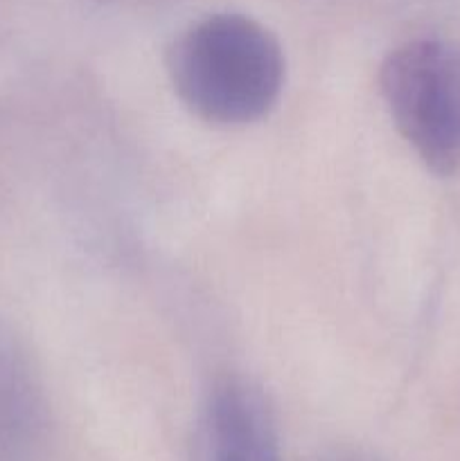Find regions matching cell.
Here are the masks:
<instances>
[{
  "mask_svg": "<svg viewBox=\"0 0 460 461\" xmlns=\"http://www.w3.org/2000/svg\"><path fill=\"white\" fill-rule=\"evenodd\" d=\"M379 90L392 124L431 174L460 169V50L413 39L386 54Z\"/></svg>",
  "mask_w": 460,
  "mask_h": 461,
  "instance_id": "obj_2",
  "label": "cell"
},
{
  "mask_svg": "<svg viewBox=\"0 0 460 461\" xmlns=\"http://www.w3.org/2000/svg\"><path fill=\"white\" fill-rule=\"evenodd\" d=\"M198 461H282L278 428L260 387L239 376L219 378L201 403Z\"/></svg>",
  "mask_w": 460,
  "mask_h": 461,
  "instance_id": "obj_3",
  "label": "cell"
},
{
  "mask_svg": "<svg viewBox=\"0 0 460 461\" xmlns=\"http://www.w3.org/2000/svg\"><path fill=\"white\" fill-rule=\"evenodd\" d=\"M171 86L207 124L244 126L269 115L284 86V54L269 27L219 12L185 27L167 54Z\"/></svg>",
  "mask_w": 460,
  "mask_h": 461,
  "instance_id": "obj_1",
  "label": "cell"
},
{
  "mask_svg": "<svg viewBox=\"0 0 460 461\" xmlns=\"http://www.w3.org/2000/svg\"><path fill=\"white\" fill-rule=\"evenodd\" d=\"M329 461H373V459L365 457V455L347 453V455H338V457H334V459H329Z\"/></svg>",
  "mask_w": 460,
  "mask_h": 461,
  "instance_id": "obj_4",
  "label": "cell"
}]
</instances>
